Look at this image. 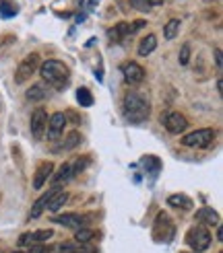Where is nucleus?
I'll return each mask as SVG.
<instances>
[{
  "label": "nucleus",
  "mask_w": 223,
  "mask_h": 253,
  "mask_svg": "<svg viewBox=\"0 0 223 253\" xmlns=\"http://www.w3.org/2000/svg\"><path fill=\"white\" fill-rule=\"evenodd\" d=\"M122 116L128 124H143L151 116L149 97L139 91H128L122 97Z\"/></svg>",
  "instance_id": "obj_1"
},
{
  "label": "nucleus",
  "mask_w": 223,
  "mask_h": 253,
  "mask_svg": "<svg viewBox=\"0 0 223 253\" xmlns=\"http://www.w3.org/2000/svg\"><path fill=\"white\" fill-rule=\"evenodd\" d=\"M40 77L48 83V86H54V88H64L68 84V79H70V70L64 62L60 60H46L40 64Z\"/></svg>",
  "instance_id": "obj_2"
},
{
  "label": "nucleus",
  "mask_w": 223,
  "mask_h": 253,
  "mask_svg": "<svg viewBox=\"0 0 223 253\" xmlns=\"http://www.w3.org/2000/svg\"><path fill=\"white\" fill-rule=\"evenodd\" d=\"M213 140H215V130L213 128H201V130L186 134L180 142L188 148H209L213 144Z\"/></svg>",
  "instance_id": "obj_3"
},
{
  "label": "nucleus",
  "mask_w": 223,
  "mask_h": 253,
  "mask_svg": "<svg viewBox=\"0 0 223 253\" xmlns=\"http://www.w3.org/2000/svg\"><path fill=\"white\" fill-rule=\"evenodd\" d=\"M40 54H29V56H25L21 62H19V66H17V70H15V84H25L27 83L33 74H35V70L40 68Z\"/></svg>",
  "instance_id": "obj_4"
},
{
  "label": "nucleus",
  "mask_w": 223,
  "mask_h": 253,
  "mask_svg": "<svg viewBox=\"0 0 223 253\" xmlns=\"http://www.w3.org/2000/svg\"><path fill=\"white\" fill-rule=\"evenodd\" d=\"M211 241H213V237H211V233L205 229V226H192V229L186 233V243H188L194 253H203L205 249H209Z\"/></svg>",
  "instance_id": "obj_5"
},
{
  "label": "nucleus",
  "mask_w": 223,
  "mask_h": 253,
  "mask_svg": "<svg viewBox=\"0 0 223 253\" xmlns=\"http://www.w3.org/2000/svg\"><path fill=\"white\" fill-rule=\"evenodd\" d=\"M46 126H48V111L44 107H37L31 113V120H29V130H31V136L35 138V140H42L44 138Z\"/></svg>",
  "instance_id": "obj_6"
},
{
  "label": "nucleus",
  "mask_w": 223,
  "mask_h": 253,
  "mask_svg": "<svg viewBox=\"0 0 223 253\" xmlns=\"http://www.w3.org/2000/svg\"><path fill=\"white\" fill-rule=\"evenodd\" d=\"M64 126H66V113H52V116L48 118V126H46V132H48V138L50 140H58L64 132Z\"/></svg>",
  "instance_id": "obj_7"
},
{
  "label": "nucleus",
  "mask_w": 223,
  "mask_h": 253,
  "mask_svg": "<svg viewBox=\"0 0 223 253\" xmlns=\"http://www.w3.org/2000/svg\"><path fill=\"white\" fill-rule=\"evenodd\" d=\"M164 126L169 134H182L186 128H188V120H186L180 111H169L164 118Z\"/></svg>",
  "instance_id": "obj_8"
},
{
  "label": "nucleus",
  "mask_w": 223,
  "mask_h": 253,
  "mask_svg": "<svg viewBox=\"0 0 223 253\" xmlns=\"http://www.w3.org/2000/svg\"><path fill=\"white\" fill-rule=\"evenodd\" d=\"M54 237L52 229H42V231H33V233H23L19 237V247H29L35 243H46Z\"/></svg>",
  "instance_id": "obj_9"
},
{
  "label": "nucleus",
  "mask_w": 223,
  "mask_h": 253,
  "mask_svg": "<svg viewBox=\"0 0 223 253\" xmlns=\"http://www.w3.org/2000/svg\"><path fill=\"white\" fill-rule=\"evenodd\" d=\"M122 74H124V81L128 84H141L145 81V68L136 62H128V64L122 66Z\"/></svg>",
  "instance_id": "obj_10"
},
{
  "label": "nucleus",
  "mask_w": 223,
  "mask_h": 253,
  "mask_svg": "<svg viewBox=\"0 0 223 253\" xmlns=\"http://www.w3.org/2000/svg\"><path fill=\"white\" fill-rule=\"evenodd\" d=\"M145 21H134V23H118L114 29H110V37H114V40H122V37H126V35H132L136 33L139 29L145 27Z\"/></svg>",
  "instance_id": "obj_11"
},
{
  "label": "nucleus",
  "mask_w": 223,
  "mask_h": 253,
  "mask_svg": "<svg viewBox=\"0 0 223 253\" xmlns=\"http://www.w3.org/2000/svg\"><path fill=\"white\" fill-rule=\"evenodd\" d=\"M54 222L60 226H66V229H81V226H85V216H81L77 212H64L60 216H54Z\"/></svg>",
  "instance_id": "obj_12"
},
{
  "label": "nucleus",
  "mask_w": 223,
  "mask_h": 253,
  "mask_svg": "<svg viewBox=\"0 0 223 253\" xmlns=\"http://www.w3.org/2000/svg\"><path fill=\"white\" fill-rule=\"evenodd\" d=\"M52 173H54V163H50V161L42 163L35 171V177H33V189H42L48 183L50 177H52Z\"/></svg>",
  "instance_id": "obj_13"
},
{
  "label": "nucleus",
  "mask_w": 223,
  "mask_h": 253,
  "mask_svg": "<svg viewBox=\"0 0 223 253\" xmlns=\"http://www.w3.org/2000/svg\"><path fill=\"white\" fill-rule=\"evenodd\" d=\"M52 253H97V249L89 243H62L52 249Z\"/></svg>",
  "instance_id": "obj_14"
},
{
  "label": "nucleus",
  "mask_w": 223,
  "mask_h": 253,
  "mask_svg": "<svg viewBox=\"0 0 223 253\" xmlns=\"http://www.w3.org/2000/svg\"><path fill=\"white\" fill-rule=\"evenodd\" d=\"M196 220L201 222V224H209V226H217V224H221L219 214H217L213 208H211V206L198 208V210H196Z\"/></svg>",
  "instance_id": "obj_15"
},
{
  "label": "nucleus",
  "mask_w": 223,
  "mask_h": 253,
  "mask_svg": "<svg viewBox=\"0 0 223 253\" xmlns=\"http://www.w3.org/2000/svg\"><path fill=\"white\" fill-rule=\"evenodd\" d=\"M48 91L50 88L42 83H37V84H31L27 91H25V99L31 101V103H40V101H44L48 97Z\"/></svg>",
  "instance_id": "obj_16"
},
{
  "label": "nucleus",
  "mask_w": 223,
  "mask_h": 253,
  "mask_svg": "<svg viewBox=\"0 0 223 253\" xmlns=\"http://www.w3.org/2000/svg\"><path fill=\"white\" fill-rule=\"evenodd\" d=\"M58 189H60V187H52V189H48V192H46V194H44L40 200L35 202V204H33V208H31V212H29V218H40V216H42V212L46 210L48 200L52 198V196L58 192Z\"/></svg>",
  "instance_id": "obj_17"
},
{
  "label": "nucleus",
  "mask_w": 223,
  "mask_h": 253,
  "mask_svg": "<svg viewBox=\"0 0 223 253\" xmlns=\"http://www.w3.org/2000/svg\"><path fill=\"white\" fill-rule=\"evenodd\" d=\"M68 202V192L66 189H58V192L48 200V204H46V210H50V212H58L62 206H64Z\"/></svg>",
  "instance_id": "obj_18"
},
{
  "label": "nucleus",
  "mask_w": 223,
  "mask_h": 253,
  "mask_svg": "<svg viewBox=\"0 0 223 253\" xmlns=\"http://www.w3.org/2000/svg\"><path fill=\"white\" fill-rule=\"evenodd\" d=\"M155 47H157V37H155L153 33H149L147 37H143V40H141L139 49H136V52H139V56L145 58V56H149V54H153Z\"/></svg>",
  "instance_id": "obj_19"
},
{
  "label": "nucleus",
  "mask_w": 223,
  "mask_h": 253,
  "mask_svg": "<svg viewBox=\"0 0 223 253\" xmlns=\"http://www.w3.org/2000/svg\"><path fill=\"white\" fill-rule=\"evenodd\" d=\"M70 167H72V165H68V163H62L60 169H58V173L52 175V183H54V187H60L62 183H66L68 179H72V169H70Z\"/></svg>",
  "instance_id": "obj_20"
},
{
  "label": "nucleus",
  "mask_w": 223,
  "mask_h": 253,
  "mask_svg": "<svg viewBox=\"0 0 223 253\" xmlns=\"http://www.w3.org/2000/svg\"><path fill=\"white\" fill-rule=\"evenodd\" d=\"M167 206H173V208H182V210H188L192 206V200L184 194H173L167 198Z\"/></svg>",
  "instance_id": "obj_21"
},
{
  "label": "nucleus",
  "mask_w": 223,
  "mask_h": 253,
  "mask_svg": "<svg viewBox=\"0 0 223 253\" xmlns=\"http://www.w3.org/2000/svg\"><path fill=\"white\" fill-rule=\"evenodd\" d=\"M180 21L178 19H169L166 25H164V37L166 40H173V37H176L178 33H180Z\"/></svg>",
  "instance_id": "obj_22"
},
{
  "label": "nucleus",
  "mask_w": 223,
  "mask_h": 253,
  "mask_svg": "<svg viewBox=\"0 0 223 253\" xmlns=\"http://www.w3.org/2000/svg\"><path fill=\"white\" fill-rule=\"evenodd\" d=\"M95 237H97V233L93 229H85V226H81V229H77V233H74L77 243H89V241H93Z\"/></svg>",
  "instance_id": "obj_23"
},
{
  "label": "nucleus",
  "mask_w": 223,
  "mask_h": 253,
  "mask_svg": "<svg viewBox=\"0 0 223 253\" xmlns=\"http://www.w3.org/2000/svg\"><path fill=\"white\" fill-rule=\"evenodd\" d=\"M77 101H79V105L81 107H91L93 105V95H91V91L89 88H79L77 91Z\"/></svg>",
  "instance_id": "obj_24"
},
{
  "label": "nucleus",
  "mask_w": 223,
  "mask_h": 253,
  "mask_svg": "<svg viewBox=\"0 0 223 253\" xmlns=\"http://www.w3.org/2000/svg\"><path fill=\"white\" fill-rule=\"evenodd\" d=\"M83 142V136L79 134V132H70L68 136H66V142L62 144V150H72L74 146H79Z\"/></svg>",
  "instance_id": "obj_25"
},
{
  "label": "nucleus",
  "mask_w": 223,
  "mask_h": 253,
  "mask_svg": "<svg viewBox=\"0 0 223 253\" xmlns=\"http://www.w3.org/2000/svg\"><path fill=\"white\" fill-rule=\"evenodd\" d=\"M15 15H17V6H12L8 2L0 4V17H2V19H10V17H15Z\"/></svg>",
  "instance_id": "obj_26"
},
{
  "label": "nucleus",
  "mask_w": 223,
  "mask_h": 253,
  "mask_svg": "<svg viewBox=\"0 0 223 253\" xmlns=\"http://www.w3.org/2000/svg\"><path fill=\"white\" fill-rule=\"evenodd\" d=\"M180 64L182 66H186V64H188V62H190V43H184L182 45V49H180Z\"/></svg>",
  "instance_id": "obj_27"
},
{
  "label": "nucleus",
  "mask_w": 223,
  "mask_h": 253,
  "mask_svg": "<svg viewBox=\"0 0 223 253\" xmlns=\"http://www.w3.org/2000/svg\"><path fill=\"white\" fill-rule=\"evenodd\" d=\"M141 163H143V165H145L147 169H149V167H153V173H155V175H157V171H159V167H161L159 159H155V157H145Z\"/></svg>",
  "instance_id": "obj_28"
},
{
  "label": "nucleus",
  "mask_w": 223,
  "mask_h": 253,
  "mask_svg": "<svg viewBox=\"0 0 223 253\" xmlns=\"http://www.w3.org/2000/svg\"><path fill=\"white\" fill-rule=\"evenodd\" d=\"M130 6L136 8V10H141V12H149V10H151V6H149L147 0H130Z\"/></svg>",
  "instance_id": "obj_29"
},
{
  "label": "nucleus",
  "mask_w": 223,
  "mask_h": 253,
  "mask_svg": "<svg viewBox=\"0 0 223 253\" xmlns=\"http://www.w3.org/2000/svg\"><path fill=\"white\" fill-rule=\"evenodd\" d=\"M27 253H50V249L44 243H35V245H29V251Z\"/></svg>",
  "instance_id": "obj_30"
},
{
  "label": "nucleus",
  "mask_w": 223,
  "mask_h": 253,
  "mask_svg": "<svg viewBox=\"0 0 223 253\" xmlns=\"http://www.w3.org/2000/svg\"><path fill=\"white\" fill-rule=\"evenodd\" d=\"M215 64H217V70L221 72V49L215 47Z\"/></svg>",
  "instance_id": "obj_31"
},
{
  "label": "nucleus",
  "mask_w": 223,
  "mask_h": 253,
  "mask_svg": "<svg viewBox=\"0 0 223 253\" xmlns=\"http://www.w3.org/2000/svg\"><path fill=\"white\" fill-rule=\"evenodd\" d=\"M147 2H149V6H151V8H155V6L164 4V0H147Z\"/></svg>",
  "instance_id": "obj_32"
},
{
  "label": "nucleus",
  "mask_w": 223,
  "mask_h": 253,
  "mask_svg": "<svg viewBox=\"0 0 223 253\" xmlns=\"http://www.w3.org/2000/svg\"><path fill=\"white\" fill-rule=\"evenodd\" d=\"M221 237H223V233H221V224H217V241H219V243L223 241V239H221Z\"/></svg>",
  "instance_id": "obj_33"
},
{
  "label": "nucleus",
  "mask_w": 223,
  "mask_h": 253,
  "mask_svg": "<svg viewBox=\"0 0 223 253\" xmlns=\"http://www.w3.org/2000/svg\"><path fill=\"white\" fill-rule=\"evenodd\" d=\"M12 253H23V251H12Z\"/></svg>",
  "instance_id": "obj_34"
}]
</instances>
